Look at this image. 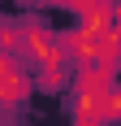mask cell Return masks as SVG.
<instances>
[{
	"instance_id": "obj_1",
	"label": "cell",
	"mask_w": 121,
	"mask_h": 126,
	"mask_svg": "<svg viewBox=\"0 0 121 126\" xmlns=\"http://www.w3.org/2000/svg\"><path fill=\"white\" fill-rule=\"evenodd\" d=\"M30 91L22 70H9V74H0V109H9V104H22V96Z\"/></svg>"
},
{
	"instance_id": "obj_3",
	"label": "cell",
	"mask_w": 121,
	"mask_h": 126,
	"mask_svg": "<svg viewBox=\"0 0 121 126\" xmlns=\"http://www.w3.org/2000/svg\"><path fill=\"white\" fill-rule=\"evenodd\" d=\"M117 91H121V87H117Z\"/></svg>"
},
{
	"instance_id": "obj_2",
	"label": "cell",
	"mask_w": 121,
	"mask_h": 126,
	"mask_svg": "<svg viewBox=\"0 0 121 126\" xmlns=\"http://www.w3.org/2000/svg\"><path fill=\"white\" fill-rule=\"evenodd\" d=\"M108 9H112V35H121V0H112Z\"/></svg>"
}]
</instances>
